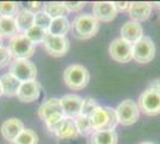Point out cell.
<instances>
[{
  "label": "cell",
  "instance_id": "obj_5",
  "mask_svg": "<svg viewBox=\"0 0 160 144\" xmlns=\"http://www.w3.org/2000/svg\"><path fill=\"white\" fill-rule=\"evenodd\" d=\"M10 73L22 83L31 82L37 76V69L29 59H16L10 64Z\"/></svg>",
  "mask_w": 160,
  "mask_h": 144
},
{
  "label": "cell",
  "instance_id": "obj_27",
  "mask_svg": "<svg viewBox=\"0 0 160 144\" xmlns=\"http://www.w3.org/2000/svg\"><path fill=\"white\" fill-rule=\"evenodd\" d=\"M25 35H27L28 39L31 42H33V43H43L46 41L49 33L46 29H42V28L37 27V25H33Z\"/></svg>",
  "mask_w": 160,
  "mask_h": 144
},
{
  "label": "cell",
  "instance_id": "obj_34",
  "mask_svg": "<svg viewBox=\"0 0 160 144\" xmlns=\"http://www.w3.org/2000/svg\"><path fill=\"white\" fill-rule=\"evenodd\" d=\"M41 6H42V3H40V1H31V3H28L25 8H28L29 11L35 13V10H40Z\"/></svg>",
  "mask_w": 160,
  "mask_h": 144
},
{
  "label": "cell",
  "instance_id": "obj_33",
  "mask_svg": "<svg viewBox=\"0 0 160 144\" xmlns=\"http://www.w3.org/2000/svg\"><path fill=\"white\" fill-rule=\"evenodd\" d=\"M113 6L116 8V11L118 12H124V11H129V7H130V3L129 1H115L113 3Z\"/></svg>",
  "mask_w": 160,
  "mask_h": 144
},
{
  "label": "cell",
  "instance_id": "obj_3",
  "mask_svg": "<svg viewBox=\"0 0 160 144\" xmlns=\"http://www.w3.org/2000/svg\"><path fill=\"white\" fill-rule=\"evenodd\" d=\"M63 81L69 89L81 90L86 88L90 82V72L85 66L80 64H73L65 69Z\"/></svg>",
  "mask_w": 160,
  "mask_h": 144
},
{
  "label": "cell",
  "instance_id": "obj_20",
  "mask_svg": "<svg viewBox=\"0 0 160 144\" xmlns=\"http://www.w3.org/2000/svg\"><path fill=\"white\" fill-rule=\"evenodd\" d=\"M54 135L58 138H61V139H68V138H75L79 133H78V130L75 127L73 119L65 118Z\"/></svg>",
  "mask_w": 160,
  "mask_h": 144
},
{
  "label": "cell",
  "instance_id": "obj_38",
  "mask_svg": "<svg viewBox=\"0 0 160 144\" xmlns=\"http://www.w3.org/2000/svg\"><path fill=\"white\" fill-rule=\"evenodd\" d=\"M2 95V90H1V84H0V96Z\"/></svg>",
  "mask_w": 160,
  "mask_h": 144
},
{
  "label": "cell",
  "instance_id": "obj_7",
  "mask_svg": "<svg viewBox=\"0 0 160 144\" xmlns=\"http://www.w3.org/2000/svg\"><path fill=\"white\" fill-rule=\"evenodd\" d=\"M116 114H117L118 124H122L124 126H130L139 120L140 109L138 103L128 99L118 104V107L116 108Z\"/></svg>",
  "mask_w": 160,
  "mask_h": 144
},
{
  "label": "cell",
  "instance_id": "obj_22",
  "mask_svg": "<svg viewBox=\"0 0 160 144\" xmlns=\"http://www.w3.org/2000/svg\"><path fill=\"white\" fill-rule=\"evenodd\" d=\"M91 144H117L118 136L115 131H94L90 139Z\"/></svg>",
  "mask_w": 160,
  "mask_h": 144
},
{
  "label": "cell",
  "instance_id": "obj_24",
  "mask_svg": "<svg viewBox=\"0 0 160 144\" xmlns=\"http://www.w3.org/2000/svg\"><path fill=\"white\" fill-rule=\"evenodd\" d=\"M43 11L52 18H60V17H65L67 13V10L63 6V3H58V1H50V3H46L43 5Z\"/></svg>",
  "mask_w": 160,
  "mask_h": 144
},
{
  "label": "cell",
  "instance_id": "obj_18",
  "mask_svg": "<svg viewBox=\"0 0 160 144\" xmlns=\"http://www.w3.org/2000/svg\"><path fill=\"white\" fill-rule=\"evenodd\" d=\"M0 84H1L2 95L12 97V96H17L20 85H22V82H19L14 76H12L8 72V73H5L0 77Z\"/></svg>",
  "mask_w": 160,
  "mask_h": 144
},
{
  "label": "cell",
  "instance_id": "obj_13",
  "mask_svg": "<svg viewBox=\"0 0 160 144\" xmlns=\"http://www.w3.org/2000/svg\"><path fill=\"white\" fill-rule=\"evenodd\" d=\"M128 12L133 22H136V23L145 22L151 17L152 4L147 1H134V3H130V7Z\"/></svg>",
  "mask_w": 160,
  "mask_h": 144
},
{
  "label": "cell",
  "instance_id": "obj_8",
  "mask_svg": "<svg viewBox=\"0 0 160 144\" xmlns=\"http://www.w3.org/2000/svg\"><path fill=\"white\" fill-rule=\"evenodd\" d=\"M139 109L146 115L160 114V94L151 89H146L139 97Z\"/></svg>",
  "mask_w": 160,
  "mask_h": 144
},
{
  "label": "cell",
  "instance_id": "obj_39",
  "mask_svg": "<svg viewBox=\"0 0 160 144\" xmlns=\"http://www.w3.org/2000/svg\"><path fill=\"white\" fill-rule=\"evenodd\" d=\"M159 18H160V14H159Z\"/></svg>",
  "mask_w": 160,
  "mask_h": 144
},
{
  "label": "cell",
  "instance_id": "obj_4",
  "mask_svg": "<svg viewBox=\"0 0 160 144\" xmlns=\"http://www.w3.org/2000/svg\"><path fill=\"white\" fill-rule=\"evenodd\" d=\"M11 56L16 59H29L35 53V43L27 37L25 34H17L8 43Z\"/></svg>",
  "mask_w": 160,
  "mask_h": 144
},
{
  "label": "cell",
  "instance_id": "obj_2",
  "mask_svg": "<svg viewBox=\"0 0 160 144\" xmlns=\"http://www.w3.org/2000/svg\"><path fill=\"white\" fill-rule=\"evenodd\" d=\"M91 123L93 131H115L118 119L116 109L110 107H98L91 114Z\"/></svg>",
  "mask_w": 160,
  "mask_h": 144
},
{
  "label": "cell",
  "instance_id": "obj_16",
  "mask_svg": "<svg viewBox=\"0 0 160 144\" xmlns=\"http://www.w3.org/2000/svg\"><path fill=\"white\" fill-rule=\"evenodd\" d=\"M40 93L41 87L36 81L22 83L19 91L17 94V99L22 102H33L38 99Z\"/></svg>",
  "mask_w": 160,
  "mask_h": 144
},
{
  "label": "cell",
  "instance_id": "obj_11",
  "mask_svg": "<svg viewBox=\"0 0 160 144\" xmlns=\"http://www.w3.org/2000/svg\"><path fill=\"white\" fill-rule=\"evenodd\" d=\"M82 100L84 99H81L79 95H74V94L63 96L61 99V104H62V112L65 118H69L74 120L77 117H79Z\"/></svg>",
  "mask_w": 160,
  "mask_h": 144
},
{
  "label": "cell",
  "instance_id": "obj_23",
  "mask_svg": "<svg viewBox=\"0 0 160 144\" xmlns=\"http://www.w3.org/2000/svg\"><path fill=\"white\" fill-rule=\"evenodd\" d=\"M18 33L16 18L0 17V36L1 37H13Z\"/></svg>",
  "mask_w": 160,
  "mask_h": 144
},
{
  "label": "cell",
  "instance_id": "obj_12",
  "mask_svg": "<svg viewBox=\"0 0 160 144\" xmlns=\"http://www.w3.org/2000/svg\"><path fill=\"white\" fill-rule=\"evenodd\" d=\"M93 16L99 22H111L116 18L117 11L113 6V3L110 1H96L92 6Z\"/></svg>",
  "mask_w": 160,
  "mask_h": 144
},
{
  "label": "cell",
  "instance_id": "obj_19",
  "mask_svg": "<svg viewBox=\"0 0 160 144\" xmlns=\"http://www.w3.org/2000/svg\"><path fill=\"white\" fill-rule=\"evenodd\" d=\"M17 29L22 34H27L28 31L35 25V13L28 8H22L16 17Z\"/></svg>",
  "mask_w": 160,
  "mask_h": 144
},
{
  "label": "cell",
  "instance_id": "obj_26",
  "mask_svg": "<svg viewBox=\"0 0 160 144\" xmlns=\"http://www.w3.org/2000/svg\"><path fill=\"white\" fill-rule=\"evenodd\" d=\"M19 12V4L14 1H0V17H10L14 18V16Z\"/></svg>",
  "mask_w": 160,
  "mask_h": 144
},
{
  "label": "cell",
  "instance_id": "obj_36",
  "mask_svg": "<svg viewBox=\"0 0 160 144\" xmlns=\"http://www.w3.org/2000/svg\"><path fill=\"white\" fill-rule=\"evenodd\" d=\"M140 144H154V143H152V142H141Z\"/></svg>",
  "mask_w": 160,
  "mask_h": 144
},
{
  "label": "cell",
  "instance_id": "obj_9",
  "mask_svg": "<svg viewBox=\"0 0 160 144\" xmlns=\"http://www.w3.org/2000/svg\"><path fill=\"white\" fill-rule=\"evenodd\" d=\"M110 56L115 61L126 64L133 59V45L124 41L123 39H115L109 47Z\"/></svg>",
  "mask_w": 160,
  "mask_h": 144
},
{
  "label": "cell",
  "instance_id": "obj_25",
  "mask_svg": "<svg viewBox=\"0 0 160 144\" xmlns=\"http://www.w3.org/2000/svg\"><path fill=\"white\" fill-rule=\"evenodd\" d=\"M74 124H75V127L78 130V133L81 136H88V135H92L94 132L90 117L79 115L74 119Z\"/></svg>",
  "mask_w": 160,
  "mask_h": 144
},
{
  "label": "cell",
  "instance_id": "obj_15",
  "mask_svg": "<svg viewBox=\"0 0 160 144\" xmlns=\"http://www.w3.org/2000/svg\"><path fill=\"white\" fill-rule=\"evenodd\" d=\"M24 130V124L22 120L17 118H11L7 119L6 121L1 125V135L2 137L6 139L7 142H12L13 143L16 138L22 133V131Z\"/></svg>",
  "mask_w": 160,
  "mask_h": 144
},
{
  "label": "cell",
  "instance_id": "obj_32",
  "mask_svg": "<svg viewBox=\"0 0 160 144\" xmlns=\"http://www.w3.org/2000/svg\"><path fill=\"white\" fill-rule=\"evenodd\" d=\"M11 53L8 48L0 47V69L7 66V64H11Z\"/></svg>",
  "mask_w": 160,
  "mask_h": 144
},
{
  "label": "cell",
  "instance_id": "obj_6",
  "mask_svg": "<svg viewBox=\"0 0 160 144\" xmlns=\"http://www.w3.org/2000/svg\"><path fill=\"white\" fill-rule=\"evenodd\" d=\"M155 56V46L151 37L143 36L133 45V59L139 64L151 62Z\"/></svg>",
  "mask_w": 160,
  "mask_h": 144
},
{
  "label": "cell",
  "instance_id": "obj_21",
  "mask_svg": "<svg viewBox=\"0 0 160 144\" xmlns=\"http://www.w3.org/2000/svg\"><path fill=\"white\" fill-rule=\"evenodd\" d=\"M72 28V24L67 19V17H60L52 21V24L48 29V33L54 36H66Z\"/></svg>",
  "mask_w": 160,
  "mask_h": 144
},
{
  "label": "cell",
  "instance_id": "obj_17",
  "mask_svg": "<svg viewBox=\"0 0 160 144\" xmlns=\"http://www.w3.org/2000/svg\"><path fill=\"white\" fill-rule=\"evenodd\" d=\"M56 114H63L61 99H49L46 102H43L38 108V117L46 121L49 118L54 117Z\"/></svg>",
  "mask_w": 160,
  "mask_h": 144
},
{
  "label": "cell",
  "instance_id": "obj_29",
  "mask_svg": "<svg viewBox=\"0 0 160 144\" xmlns=\"http://www.w3.org/2000/svg\"><path fill=\"white\" fill-rule=\"evenodd\" d=\"M99 107V104L97 103L96 100L92 97H86L82 100V104H81V112L80 115H85V117H91V114L94 110Z\"/></svg>",
  "mask_w": 160,
  "mask_h": 144
},
{
  "label": "cell",
  "instance_id": "obj_30",
  "mask_svg": "<svg viewBox=\"0 0 160 144\" xmlns=\"http://www.w3.org/2000/svg\"><path fill=\"white\" fill-rule=\"evenodd\" d=\"M52 21L53 19L44 11H37V12H35V25H37V27L48 30L49 27H50V24H52Z\"/></svg>",
  "mask_w": 160,
  "mask_h": 144
},
{
  "label": "cell",
  "instance_id": "obj_31",
  "mask_svg": "<svg viewBox=\"0 0 160 144\" xmlns=\"http://www.w3.org/2000/svg\"><path fill=\"white\" fill-rule=\"evenodd\" d=\"M86 5L84 1H63V6L67 10V12H77Z\"/></svg>",
  "mask_w": 160,
  "mask_h": 144
},
{
  "label": "cell",
  "instance_id": "obj_37",
  "mask_svg": "<svg viewBox=\"0 0 160 144\" xmlns=\"http://www.w3.org/2000/svg\"><path fill=\"white\" fill-rule=\"evenodd\" d=\"M1 45H2V37H1V36H0V47H2V46H1Z\"/></svg>",
  "mask_w": 160,
  "mask_h": 144
},
{
  "label": "cell",
  "instance_id": "obj_28",
  "mask_svg": "<svg viewBox=\"0 0 160 144\" xmlns=\"http://www.w3.org/2000/svg\"><path fill=\"white\" fill-rule=\"evenodd\" d=\"M38 136L31 129H24L18 137L16 138L13 144H37Z\"/></svg>",
  "mask_w": 160,
  "mask_h": 144
},
{
  "label": "cell",
  "instance_id": "obj_10",
  "mask_svg": "<svg viewBox=\"0 0 160 144\" xmlns=\"http://www.w3.org/2000/svg\"><path fill=\"white\" fill-rule=\"evenodd\" d=\"M44 49L49 55L60 58L68 53L69 51V40L66 36H54V35H48L46 41L43 42Z\"/></svg>",
  "mask_w": 160,
  "mask_h": 144
},
{
  "label": "cell",
  "instance_id": "obj_35",
  "mask_svg": "<svg viewBox=\"0 0 160 144\" xmlns=\"http://www.w3.org/2000/svg\"><path fill=\"white\" fill-rule=\"evenodd\" d=\"M148 89L153 90V91H157V93L160 94V78H157V79H154V81H152V82L149 83Z\"/></svg>",
  "mask_w": 160,
  "mask_h": 144
},
{
  "label": "cell",
  "instance_id": "obj_14",
  "mask_svg": "<svg viewBox=\"0 0 160 144\" xmlns=\"http://www.w3.org/2000/svg\"><path fill=\"white\" fill-rule=\"evenodd\" d=\"M142 37H143V29L140 23L130 21L124 23L121 28V39L129 42L130 45L140 41Z\"/></svg>",
  "mask_w": 160,
  "mask_h": 144
},
{
  "label": "cell",
  "instance_id": "obj_1",
  "mask_svg": "<svg viewBox=\"0 0 160 144\" xmlns=\"http://www.w3.org/2000/svg\"><path fill=\"white\" fill-rule=\"evenodd\" d=\"M99 27V21L93 14H80L73 19L71 30L74 37L79 40H87L97 35Z\"/></svg>",
  "mask_w": 160,
  "mask_h": 144
}]
</instances>
